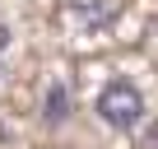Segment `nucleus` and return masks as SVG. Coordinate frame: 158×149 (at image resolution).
Instances as JSON below:
<instances>
[{
	"label": "nucleus",
	"mask_w": 158,
	"mask_h": 149,
	"mask_svg": "<svg viewBox=\"0 0 158 149\" xmlns=\"http://www.w3.org/2000/svg\"><path fill=\"white\" fill-rule=\"evenodd\" d=\"M98 117L112 126V130H135L144 121V93L130 84V79H112L102 93H98Z\"/></svg>",
	"instance_id": "nucleus-1"
},
{
	"label": "nucleus",
	"mask_w": 158,
	"mask_h": 149,
	"mask_svg": "<svg viewBox=\"0 0 158 149\" xmlns=\"http://www.w3.org/2000/svg\"><path fill=\"white\" fill-rule=\"evenodd\" d=\"M65 117H70V89L65 84H51L47 89V103H42V121L47 126H60Z\"/></svg>",
	"instance_id": "nucleus-2"
},
{
	"label": "nucleus",
	"mask_w": 158,
	"mask_h": 149,
	"mask_svg": "<svg viewBox=\"0 0 158 149\" xmlns=\"http://www.w3.org/2000/svg\"><path fill=\"white\" fill-rule=\"evenodd\" d=\"M144 149H158V126H153V130L144 135Z\"/></svg>",
	"instance_id": "nucleus-3"
},
{
	"label": "nucleus",
	"mask_w": 158,
	"mask_h": 149,
	"mask_svg": "<svg viewBox=\"0 0 158 149\" xmlns=\"http://www.w3.org/2000/svg\"><path fill=\"white\" fill-rule=\"evenodd\" d=\"M5 42H10V28H0V51H5Z\"/></svg>",
	"instance_id": "nucleus-4"
}]
</instances>
